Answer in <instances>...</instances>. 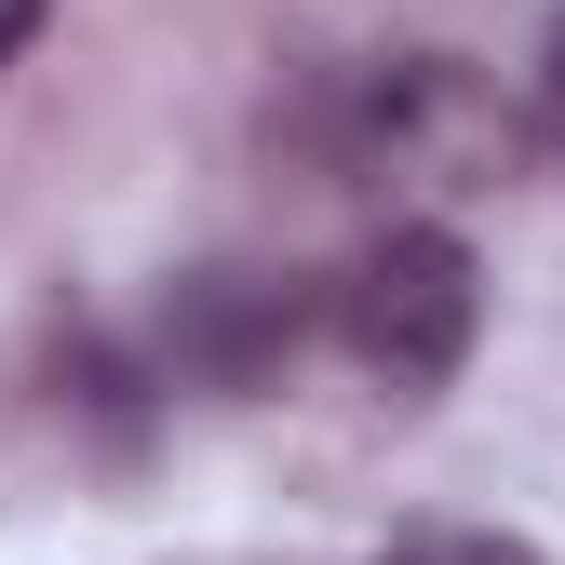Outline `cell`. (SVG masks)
Instances as JSON below:
<instances>
[{
  "label": "cell",
  "instance_id": "obj_1",
  "mask_svg": "<svg viewBox=\"0 0 565 565\" xmlns=\"http://www.w3.org/2000/svg\"><path fill=\"white\" fill-rule=\"evenodd\" d=\"M337 323H350V350H364V377H391V391H445V377L471 364V337H484V269H471L458 230L417 216V230H391L364 269H350Z\"/></svg>",
  "mask_w": 565,
  "mask_h": 565
},
{
  "label": "cell",
  "instance_id": "obj_2",
  "mask_svg": "<svg viewBox=\"0 0 565 565\" xmlns=\"http://www.w3.org/2000/svg\"><path fill=\"white\" fill-rule=\"evenodd\" d=\"M337 162L350 175H484L499 162V108H484V82L458 54H391V67H364L350 82V108H337Z\"/></svg>",
  "mask_w": 565,
  "mask_h": 565
},
{
  "label": "cell",
  "instance_id": "obj_3",
  "mask_svg": "<svg viewBox=\"0 0 565 565\" xmlns=\"http://www.w3.org/2000/svg\"><path fill=\"white\" fill-rule=\"evenodd\" d=\"M149 350H162V377L243 404V391H269L310 350V297L282 269H189L175 297H162V323H149Z\"/></svg>",
  "mask_w": 565,
  "mask_h": 565
},
{
  "label": "cell",
  "instance_id": "obj_4",
  "mask_svg": "<svg viewBox=\"0 0 565 565\" xmlns=\"http://www.w3.org/2000/svg\"><path fill=\"white\" fill-rule=\"evenodd\" d=\"M391 565H539V552H525V539H471V525H458V539H404Z\"/></svg>",
  "mask_w": 565,
  "mask_h": 565
},
{
  "label": "cell",
  "instance_id": "obj_5",
  "mask_svg": "<svg viewBox=\"0 0 565 565\" xmlns=\"http://www.w3.org/2000/svg\"><path fill=\"white\" fill-rule=\"evenodd\" d=\"M539 135L565 149V14H552V41H539Z\"/></svg>",
  "mask_w": 565,
  "mask_h": 565
},
{
  "label": "cell",
  "instance_id": "obj_6",
  "mask_svg": "<svg viewBox=\"0 0 565 565\" xmlns=\"http://www.w3.org/2000/svg\"><path fill=\"white\" fill-rule=\"evenodd\" d=\"M41 28V0H0V67H14V41Z\"/></svg>",
  "mask_w": 565,
  "mask_h": 565
}]
</instances>
